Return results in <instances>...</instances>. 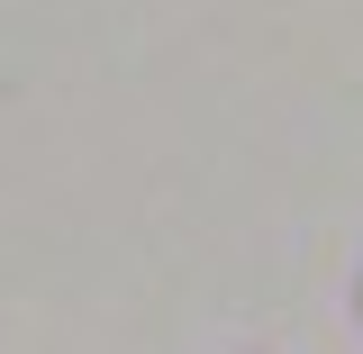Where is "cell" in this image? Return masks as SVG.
<instances>
[{"label":"cell","mask_w":363,"mask_h":354,"mask_svg":"<svg viewBox=\"0 0 363 354\" xmlns=\"http://www.w3.org/2000/svg\"><path fill=\"white\" fill-rule=\"evenodd\" d=\"M354 318H363V282H354Z\"/></svg>","instance_id":"1"}]
</instances>
